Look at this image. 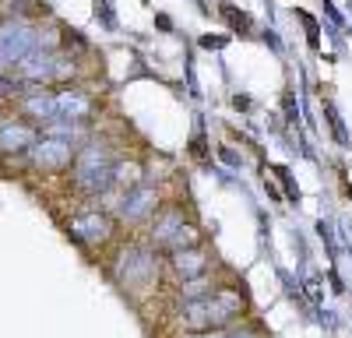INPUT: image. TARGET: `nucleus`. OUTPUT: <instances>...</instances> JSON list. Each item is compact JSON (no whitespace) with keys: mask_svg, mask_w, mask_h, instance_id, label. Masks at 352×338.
Instances as JSON below:
<instances>
[{"mask_svg":"<svg viewBox=\"0 0 352 338\" xmlns=\"http://www.w3.org/2000/svg\"><path fill=\"white\" fill-rule=\"evenodd\" d=\"M243 317H247V296L232 286H215L208 296L190 300L180 310V324L187 331H215V328L240 324Z\"/></svg>","mask_w":352,"mask_h":338,"instance_id":"nucleus-1","label":"nucleus"},{"mask_svg":"<svg viewBox=\"0 0 352 338\" xmlns=\"http://www.w3.org/2000/svg\"><path fill=\"white\" fill-rule=\"evenodd\" d=\"M113 278L120 282V289H127L131 296L152 293L155 282H159V254H155V247H148V243L124 247L116 264H113Z\"/></svg>","mask_w":352,"mask_h":338,"instance_id":"nucleus-2","label":"nucleus"},{"mask_svg":"<svg viewBox=\"0 0 352 338\" xmlns=\"http://www.w3.org/2000/svg\"><path fill=\"white\" fill-rule=\"evenodd\" d=\"M116 183V159L109 155L106 145L92 141V145H81V152H74V187L81 194H106Z\"/></svg>","mask_w":352,"mask_h":338,"instance_id":"nucleus-3","label":"nucleus"},{"mask_svg":"<svg viewBox=\"0 0 352 338\" xmlns=\"http://www.w3.org/2000/svg\"><path fill=\"white\" fill-rule=\"evenodd\" d=\"M148 240H152V247L184 250L194 240V225H187V218H184L180 208H159L152 229H148Z\"/></svg>","mask_w":352,"mask_h":338,"instance_id":"nucleus-4","label":"nucleus"},{"mask_svg":"<svg viewBox=\"0 0 352 338\" xmlns=\"http://www.w3.org/2000/svg\"><path fill=\"white\" fill-rule=\"evenodd\" d=\"M113 215H106V212H99V208H88V212H78L71 222H67V233L78 240V243H85V247H102V243H109L113 240Z\"/></svg>","mask_w":352,"mask_h":338,"instance_id":"nucleus-5","label":"nucleus"},{"mask_svg":"<svg viewBox=\"0 0 352 338\" xmlns=\"http://www.w3.org/2000/svg\"><path fill=\"white\" fill-rule=\"evenodd\" d=\"M39 43H43L39 32L28 21H4L0 25V64H18Z\"/></svg>","mask_w":352,"mask_h":338,"instance_id":"nucleus-6","label":"nucleus"},{"mask_svg":"<svg viewBox=\"0 0 352 338\" xmlns=\"http://www.w3.org/2000/svg\"><path fill=\"white\" fill-rule=\"evenodd\" d=\"M32 152V162H36V169H43V173H60V169H67L71 162H74V145L71 141H60V137H50V134H43V137H36V145L28 148Z\"/></svg>","mask_w":352,"mask_h":338,"instance_id":"nucleus-7","label":"nucleus"},{"mask_svg":"<svg viewBox=\"0 0 352 338\" xmlns=\"http://www.w3.org/2000/svg\"><path fill=\"white\" fill-rule=\"evenodd\" d=\"M159 212V194L148 183H134L124 190V197L116 201V218L120 222H144L148 215Z\"/></svg>","mask_w":352,"mask_h":338,"instance_id":"nucleus-8","label":"nucleus"},{"mask_svg":"<svg viewBox=\"0 0 352 338\" xmlns=\"http://www.w3.org/2000/svg\"><path fill=\"white\" fill-rule=\"evenodd\" d=\"M169 268L180 282H194V278H204L212 268V258L204 254L201 247H184V250H173L169 254Z\"/></svg>","mask_w":352,"mask_h":338,"instance_id":"nucleus-9","label":"nucleus"},{"mask_svg":"<svg viewBox=\"0 0 352 338\" xmlns=\"http://www.w3.org/2000/svg\"><path fill=\"white\" fill-rule=\"evenodd\" d=\"M56 99V120H88L92 117V95L81 92V89H60L53 92Z\"/></svg>","mask_w":352,"mask_h":338,"instance_id":"nucleus-10","label":"nucleus"},{"mask_svg":"<svg viewBox=\"0 0 352 338\" xmlns=\"http://www.w3.org/2000/svg\"><path fill=\"white\" fill-rule=\"evenodd\" d=\"M53 56H56V53H50V49H39V46H36L32 53H25L14 67H18V74H21L25 81L43 84V81H53Z\"/></svg>","mask_w":352,"mask_h":338,"instance_id":"nucleus-11","label":"nucleus"},{"mask_svg":"<svg viewBox=\"0 0 352 338\" xmlns=\"http://www.w3.org/2000/svg\"><path fill=\"white\" fill-rule=\"evenodd\" d=\"M21 109L28 113L32 120H39V124H50V120H56V99H53V92L50 89H28L25 92V99H21Z\"/></svg>","mask_w":352,"mask_h":338,"instance_id":"nucleus-12","label":"nucleus"},{"mask_svg":"<svg viewBox=\"0 0 352 338\" xmlns=\"http://www.w3.org/2000/svg\"><path fill=\"white\" fill-rule=\"evenodd\" d=\"M36 131L28 127V124H8V127H0V152H28L36 145Z\"/></svg>","mask_w":352,"mask_h":338,"instance_id":"nucleus-13","label":"nucleus"},{"mask_svg":"<svg viewBox=\"0 0 352 338\" xmlns=\"http://www.w3.org/2000/svg\"><path fill=\"white\" fill-rule=\"evenodd\" d=\"M187 338H261V335L250 324H229V328H215V331H190Z\"/></svg>","mask_w":352,"mask_h":338,"instance_id":"nucleus-14","label":"nucleus"},{"mask_svg":"<svg viewBox=\"0 0 352 338\" xmlns=\"http://www.w3.org/2000/svg\"><path fill=\"white\" fill-rule=\"evenodd\" d=\"M219 14H222L232 28H236V32H250V14H247V11H236L232 4H222V8H219Z\"/></svg>","mask_w":352,"mask_h":338,"instance_id":"nucleus-15","label":"nucleus"},{"mask_svg":"<svg viewBox=\"0 0 352 338\" xmlns=\"http://www.w3.org/2000/svg\"><path fill=\"white\" fill-rule=\"evenodd\" d=\"M201 46H208V49H222V46H226V39H222V36H204V39H201Z\"/></svg>","mask_w":352,"mask_h":338,"instance_id":"nucleus-16","label":"nucleus"},{"mask_svg":"<svg viewBox=\"0 0 352 338\" xmlns=\"http://www.w3.org/2000/svg\"><path fill=\"white\" fill-rule=\"evenodd\" d=\"M190 152H194L197 159H204V134H201V131L194 134V145H190Z\"/></svg>","mask_w":352,"mask_h":338,"instance_id":"nucleus-17","label":"nucleus"},{"mask_svg":"<svg viewBox=\"0 0 352 338\" xmlns=\"http://www.w3.org/2000/svg\"><path fill=\"white\" fill-rule=\"evenodd\" d=\"M349 4H352V0H349Z\"/></svg>","mask_w":352,"mask_h":338,"instance_id":"nucleus-18","label":"nucleus"}]
</instances>
